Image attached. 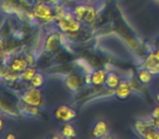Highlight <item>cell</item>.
<instances>
[{"label": "cell", "mask_w": 159, "mask_h": 139, "mask_svg": "<svg viewBox=\"0 0 159 139\" xmlns=\"http://www.w3.org/2000/svg\"><path fill=\"white\" fill-rule=\"evenodd\" d=\"M57 25L62 32L64 33H76L81 29V22L75 19V16L70 13H66L63 18L57 20Z\"/></svg>", "instance_id": "obj_1"}, {"label": "cell", "mask_w": 159, "mask_h": 139, "mask_svg": "<svg viewBox=\"0 0 159 139\" xmlns=\"http://www.w3.org/2000/svg\"><path fill=\"white\" fill-rule=\"evenodd\" d=\"M23 103L32 104V106H40L43 104V93L38 87H30L26 90L23 91L22 96H21Z\"/></svg>", "instance_id": "obj_2"}, {"label": "cell", "mask_w": 159, "mask_h": 139, "mask_svg": "<svg viewBox=\"0 0 159 139\" xmlns=\"http://www.w3.org/2000/svg\"><path fill=\"white\" fill-rule=\"evenodd\" d=\"M33 11L36 14L37 19L42 20L43 22H50L52 20H56V15L53 9L50 7L49 3L42 2V1H37L34 5Z\"/></svg>", "instance_id": "obj_3"}, {"label": "cell", "mask_w": 159, "mask_h": 139, "mask_svg": "<svg viewBox=\"0 0 159 139\" xmlns=\"http://www.w3.org/2000/svg\"><path fill=\"white\" fill-rule=\"evenodd\" d=\"M55 116L58 121L62 122H70L76 117V112L71 106H60L55 111Z\"/></svg>", "instance_id": "obj_4"}, {"label": "cell", "mask_w": 159, "mask_h": 139, "mask_svg": "<svg viewBox=\"0 0 159 139\" xmlns=\"http://www.w3.org/2000/svg\"><path fill=\"white\" fill-rule=\"evenodd\" d=\"M142 67H145L147 70H149L154 75H159V60L154 55L152 51L150 53H148V55L146 57V59L144 60Z\"/></svg>", "instance_id": "obj_5"}, {"label": "cell", "mask_w": 159, "mask_h": 139, "mask_svg": "<svg viewBox=\"0 0 159 139\" xmlns=\"http://www.w3.org/2000/svg\"><path fill=\"white\" fill-rule=\"evenodd\" d=\"M132 86H131L129 80H121L120 84L118 85V87L115 89V95L117 96V98L123 100L130 97V95L132 93Z\"/></svg>", "instance_id": "obj_6"}, {"label": "cell", "mask_w": 159, "mask_h": 139, "mask_svg": "<svg viewBox=\"0 0 159 139\" xmlns=\"http://www.w3.org/2000/svg\"><path fill=\"white\" fill-rule=\"evenodd\" d=\"M83 80L81 78V76L77 75L75 73H70L66 75V85L71 91L75 93V91L79 90L83 85Z\"/></svg>", "instance_id": "obj_7"}, {"label": "cell", "mask_w": 159, "mask_h": 139, "mask_svg": "<svg viewBox=\"0 0 159 139\" xmlns=\"http://www.w3.org/2000/svg\"><path fill=\"white\" fill-rule=\"evenodd\" d=\"M29 66V62H27L25 57H16L11 60L9 64V67L11 68L13 72L16 73H21Z\"/></svg>", "instance_id": "obj_8"}, {"label": "cell", "mask_w": 159, "mask_h": 139, "mask_svg": "<svg viewBox=\"0 0 159 139\" xmlns=\"http://www.w3.org/2000/svg\"><path fill=\"white\" fill-rule=\"evenodd\" d=\"M107 71L102 68V70H97V71H93L91 73L92 78V84L96 85V86H102L106 83L107 78Z\"/></svg>", "instance_id": "obj_9"}, {"label": "cell", "mask_w": 159, "mask_h": 139, "mask_svg": "<svg viewBox=\"0 0 159 139\" xmlns=\"http://www.w3.org/2000/svg\"><path fill=\"white\" fill-rule=\"evenodd\" d=\"M121 82V78L115 72H109L107 74V78H106V83L105 85L107 86V88L109 89H116L118 87V85Z\"/></svg>", "instance_id": "obj_10"}, {"label": "cell", "mask_w": 159, "mask_h": 139, "mask_svg": "<svg viewBox=\"0 0 159 139\" xmlns=\"http://www.w3.org/2000/svg\"><path fill=\"white\" fill-rule=\"evenodd\" d=\"M107 132H108V124H107V122L99 121L96 123L95 126H94L92 135H93L94 137L99 138V137L105 136V134H106Z\"/></svg>", "instance_id": "obj_11"}, {"label": "cell", "mask_w": 159, "mask_h": 139, "mask_svg": "<svg viewBox=\"0 0 159 139\" xmlns=\"http://www.w3.org/2000/svg\"><path fill=\"white\" fill-rule=\"evenodd\" d=\"M152 77H154V74H152L149 70H147V68H145V67H142L139 71V74H137L139 80L144 85H147V84H149V83H152Z\"/></svg>", "instance_id": "obj_12"}, {"label": "cell", "mask_w": 159, "mask_h": 139, "mask_svg": "<svg viewBox=\"0 0 159 139\" xmlns=\"http://www.w3.org/2000/svg\"><path fill=\"white\" fill-rule=\"evenodd\" d=\"M60 44V38L57 35H50L47 38L46 42H45V50L46 51H53L58 48Z\"/></svg>", "instance_id": "obj_13"}, {"label": "cell", "mask_w": 159, "mask_h": 139, "mask_svg": "<svg viewBox=\"0 0 159 139\" xmlns=\"http://www.w3.org/2000/svg\"><path fill=\"white\" fill-rule=\"evenodd\" d=\"M87 6L89 5H77L74 7L72 13L75 16L76 20H79L80 22H84V18H85V13H86L87 10Z\"/></svg>", "instance_id": "obj_14"}, {"label": "cell", "mask_w": 159, "mask_h": 139, "mask_svg": "<svg viewBox=\"0 0 159 139\" xmlns=\"http://www.w3.org/2000/svg\"><path fill=\"white\" fill-rule=\"evenodd\" d=\"M152 126V124H150V121H149V117H148L147 119H143V121H137L136 123H135L134 127H135V130H136V132H139V136L143 137V135L146 132V130L148 129V128Z\"/></svg>", "instance_id": "obj_15"}, {"label": "cell", "mask_w": 159, "mask_h": 139, "mask_svg": "<svg viewBox=\"0 0 159 139\" xmlns=\"http://www.w3.org/2000/svg\"><path fill=\"white\" fill-rule=\"evenodd\" d=\"M37 73L35 70V67H33L32 65H29L24 71L20 73V80L23 82H31L32 78L35 76V74Z\"/></svg>", "instance_id": "obj_16"}, {"label": "cell", "mask_w": 159, "mask_h": 139, "mask_svg": "<svg viewBox=\"0 0 159 139\" xmlns=\"http://www.w3.org/2000/svg\"><path fill=\"white\" fill-rule=\"evenodd\" d=\"M61 136L64 138H72V137L76 136V132H75V128L73 127L72 124H70L69 122L64 124L61 130Z\"/></svg>", "instance_id": "obj_17"}, {"label": "cell", "mask_w": 159, "mask_h": 139, "mask_svg": "<svg viewBox=\"0 0 159 139\" xmlns=\"http://www.w3.org/2000/svg\"><path fill=\"white\" fill-rule=\"evenodd\" d=\"M97 13H96V9L92 6H87L86 13H85L84 18V23H92L93 21H95Z\"/></svg>", "instance_id": "obj_18"}, {"label": "cell", "mask_w": 159, "mask_h": 139, "mask_svg": "<svg viewBox=\"0 0 159 139\" xmlns=\"http://www.w3.org/2000/svg\"><path fill=\"white\" fill-rule=\"evenodd\" d=\"M31 85L34 87H38V88H40V87L43 86V85L45 84V77L44 75H43L42 73H36L35 76H34L33 78H32L31 82Z\"/></svg>", "instance_id": "obj_19"}, {"label": "cell", "mask_w": 159, "mask_h": 139, "mask_svg": "<svg viewBox=\"0 0 159 139\" xmlns=\"http://www.w3.org/2000/svg\"><path fill=\"white\" fill-rule=\"evenodd\" d=\"M143 137L146 139H159V129L150 126V127L146 130L145 134L143 135Z\"/></svg>", "instance_id": "obj_20"}, {"label": "cell", "mask_w": 159, "mask_h": 139, "mask_svg": "<svg viewBox=\"0 0 159 139\" xmlns=\"http://www.w3.org/2000/svg\"><path fill=\"white\" fill-rule=\"evenodd\" d=\"M39 106H32V104H27L24 103L23 104V110L26 114L29 115H38L39 114Z\"/></svg>", "instance_id": "obj_21"}, {"label": "cell", "mask_w": 159, "mask_h": 139, "mask_svg": "<svg viewBox=\"0 0 159 139\" xmlns=\"http://www.w3.org/2000/svg\"><path fill=\"white\" fill-rule=\"evenodd\" d=\"M149 121H150V124H152V127L158 128V129H159V117H152V116H149Z\"/></svg>", "instance_id": "obj_22"}, {"label": "cell", "mask_w": 159, "mask_h": 139, "mask_svg": "<svg viewBox=\"0 0 159 139\" xmlns=\"http://www.w3.org/2000/svg\"><path fill=\"white\" fill-rule=\"evenodd\" d=\"M150 116L152 117H159V104H157V106L152 109V113H150Z\"/></svg>", "instance_id": "obj_23"}, {"label": "cell", "mask_w": 159, "mask_h": 139, "mask_svg": "<svg viewBox=\"0 0 159 139\" xmlns=\"http://www.w3.org/2000/svg\"><path fill=\"white\" fill-rule=\"evenodd\" d=\"M25 58H26V60H27V62H29V65H33L34 63H35V59L33 58V55L32 54H26L25 55Z\"/></svg>", "instance_id": "obj_24"}, {"label": "cell", "mask_w": 159, "mask_h": 139, "mask_svg": "<svg viewBox=\"0 0 159 139\" xmlns=\"http://www.w3.org/2000/svg\"><path fill=\"white\" fill-rule=\"evenodd\" d=\"M5 49H6V44L3 42L2 39H0V51L5 52Z\"/></svg>", "instance_id": "obj_25"}, {"label": "cell", "mask_w": 159, "mask_h": 139, "mask_svg": "<svg viewBox=\"0 0 159 139\" xmlns=\"http://www.w3.org/2000/svg\"><path fill=\"white\" fill-rule=\"evenodd\" d=\"M152 53H154V55H155V57H156L157 59L159 60V48H157L156 50H154V51H152Z\"/></svg>", "instance_id": "obj_26"}, {"label": "cell", "mask_w": 159, "mask_h": 139, "mask_svg": "<svg viewBox=\"0 0 159 139\" xmlns=\"http://www.w3.org/2000/svg\"><path fill=\"white\" fill-rule=\"evenodd\" d=\"M7 138L8 139H16V135H13V134H8L7 135Z\"/></svg>", "instance_id": "obj_27"}, {"label": "cell", "mask_w": 159, "mask_h": 139, "mask_svg": "<svg viewBox=\"0 0 159 139\" xmlns=\"http://www.w3.org/2000/svg\"><path fill=\"white\" fill-rule=\"evenodd\" d=\"M2 128H3V119L0 117V130L2 129Z\"/></svg>", "instance_id": "obj_28"}, {"label": "cell", "mask_w": 159, "mask_h": 139, "mask_svg": "<svg viewBox=\"0 0 159 139\" xmlns=\"http://www.w3.org/2000/svg\"><path fill=\"white\" fill-rule=\"evenodd\" d=\"M2 59H3V52H2V51H0V63H1Z\"/></svg>", "instance_id": "obj_29"}, {"label": "cell", "mask_w": 159, "mask_h": 139, "mask_svg": "<svg viewBox=\"0 0 159 139\" xmlns=\"http://www.w3.org/2000/svg\"><path fill=\"white\" fill-rule=\"evenodd\" d=\"M156 100H157V102L159 103V90H158V93H157V95H156Z\"/></svg>", "instance_id": "obj_30"}, {"label": "cell", "mask_w": 159, "mask_h": 139, "mask_svg": "<svg viewBox=\"0 0 159 139\" xmlns=\"http://www.w3.org/2000/svg\"><path fill=\"white\" fill-rule=\"evenodd\" d=\"M155 1H156L157 3H159V0H155Z\"/></svg>", "instance_id": "obj_31"}]
</instances>
